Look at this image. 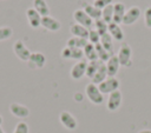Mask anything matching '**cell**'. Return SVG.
I'll return each mask as SVG.
<instances>
[{"label": "cell", "instance_id": "6da1fadb", "mask_svg": "<svg viewBox=\"0 0 151 133\" xmlns=\"http://www.w3.org/2000/svg\"><path fill=\"white\" fill-rule=\"evenodd\" d=\"M117 58L119 60L120 66L130 67L132 65V48L129 44L123 42L119 47V51L117 53Z\"/></svg>", "mask_w": 151, "mask_h": 133}, {"label": "cell", "instance_id": "4dcf8cb0", "mask_svg": "<svg viewBox=\"0 0 151 133\" xmlns=\"http://www.w3.org/2000/svg\"><path fill=\"white\" fill-rule=\"evenodd\" d=\"M84 56V51L80 48H71V59L74 60H81Z\"/></svg>", "mask_w": 151, "mask_h": 133}, {"label": "cell", "instance_id": "d590c367", "mask_svg": "<svg viewBox=\"0 0 151 133\" xmlns=\"http://www.w3.org/2000/svg\"><path fill=\"white\" fill-rule=\"evenodd\" d=\"M138 133H151V129H140Z\"/></svg>", "mask_w": 151, "mask_h": 133}, {"label": "cell", "instance_id": "5bb4252c", "mask_svg": "<svg viewBox=\"0 0 151 133\" xmlns=\"http://www.w3.org/2000/svg\"><path fill=\"white\" fill-rule=\"evenodd\" d=\"M126 7L123 2H116L113 4V20L112 22L114 24H123V18L125 15Z\"/></svg>", "mask_w": 151, "mask_h": 133}, {"label": "cell", "instance_id": "2e32d148", "mask_svg": "<svg viewBox=\"0 0 151 133\" xmlns=\"http://www.w3.org/2000/svg\"><path fill=\"white\" fill-rule=\"evenodd\" d=\"M107 32L110 33V35L112 36V39H114L116 41H123L124 38H125L124 32H123V29L120 28V26L118 24L110 22L107 25Z\"/></svg>", "mask_w": 151, "mask_h": 133}, {"label": "cell", "instance_id": "7402d4cb", "mask_svg": "<svg viewBox=\"0 0 151 133\" xmlns=\"http://www.w3.org/2000/svg\"><path fill=\"white\" fill-rule=\"evenodd\" d=\"M109 53L113 54V39L112 36L110 35V33H105L100 36V42H99Z\"/></svg>", "mask_w": 151, "mask_h": 133}, {"label": "cell", "instance_id": "74e56055", "mask_svg": "<svg viewBox=\"0 0 151 133\" xmlns=\"http://www.w3.org/2000/svg\"><path fill=\"white\" fill-rule=\"evenodd\" d=\"M1 124H2V117L0 115V126H1Z\"/></svg>", "mask_w": 151, "mask_h": 133}, {"label": "cell", "instance_id": "ffe728a7", "mask_svg": "<svg viewBox=\"0 0 151 133\" xmlns=\"http://www.w3.org/2000/svg\"><path fill=\"white\" fill-rule=\"evenodd\" d=\"M33 8H34L41 16H47V15H50V7H48L46 0H33Z\"/></svg>", "mask_w": 151, "mask_h": 133}, {"label": "cell", "instance_id": "83f0119b", "mask_svg": "<svg viewBox=\"0 0 151 133\" xmlns=\"http://www.w3.org/2000/svg\"><path fill=\"white\" fill-rule=\"evenodd\" d=\"M100 34L96 31V29H88V36H87V41L90 44H93V45H97L100 42Z\"/></svg>", "mask_w": 151, "mask_h": 133}, {"label": "cell", "instance_id": "3957f363", "mask_svg": "<svg viewBox=\"0 0 151 133\" xmlns=\"http://www.w3.org/2000/svg\"><path fill=\"white\" fill-rule=\"evenodd\" d=\"M98 88L103 94H110L119 88V80L116 77H107L98 85Z\"/></svg>", "mask_w": 151, "mask_h": 133}, {"label": "cell", "instance_id": "1f68e13d", "mask_svg": "<svg viewBox=\"0 0 151 133\" xmlns=\"http://www.w3.org/2000/svg\"><path fill=\"white\" fill-rule=\"evenodd\" d=\"M144 21H145V26L147 28H151V7H147L144 11Z\"/></svg>", "mask_w": 151, "mask_h": 133}, {"label": "cell", "instance_id": "5b68a950", "mask_svg": "<svg viewBox=\"0 0 151 133\" xmlns=\"http://www.w3.org/2000/svg\"><path fill=\"white\" fill-rule=\"evenodd\" d=\"M122 101H123V94H122V92L119 89H117V91H114V92L109 94L106 107H107V109L110 112H114L120 107Z\"/></svg>", "mask_w": 151, "mask_h": 133}, {"label": "cell", "instance_id": "ac0fdd59", "mask_svg": "<svg viewBox=\"0 0 151 133\" xmlns=\"http://www.w3.org/2000/svg\"><path fill=\"white\" fill-rule=\"evenodd\" d=\"M70 32H71L72 36H76V38L87 39V36H88V28H86L79 24H72L70 27Z\"/></svg>", "mask_w": 151, "mask_h": 133}, {"label": "cell", "instance_id": "836d02e7", "mask_svg": "<svg viewBox=\"0 0 151 133\" xmlns=\"http://www.w3.org/2000/svg\"><path fill=\"white\" fill-rule=\"evenodd\" d=\"M61 56L64 59H71V48L67 47V46H65L63 48V51H61Z\"/></svg>", "mask_w": 151, "mask_h": 133}, {"label": "cell", "instance_id": "52a82bcc", "mask_svg": "<svg viewBox=\"0 0 151 133\" xmlns=\"http://www.w3.org/2000/svg\"><path fill=\"white\" fill-rule=\"evenodd\" d=\"M73 19L77 21V24L91 29L92 25H93V20L85 13V11L83 8H78L73 12Z\"/></svg>", "mask_w": 151, "mask_h": 133}, {"label": "cell", "instance_id": "8fae6325", "mask_svg": "<svg viewBox=\"0 0 151 133\" xmlns=\"http://www.w3.org/2000/svg\"><path fill=\"white\" fill-rule=\"evenodd\" d=\"M9 112L17 117V118H20V119H25L29 115V109L27 106L25 105H21L19 102H12L9 105Z\"/></svg>", "mask_w": 151, "mask_h": 133}, {"label": "cell", "instance_id": "ba28073f", "mask_svg": "<svg viewBox=\"0 0 151 133\" xmlns=\"http://www.w3.org/2000/svg\"><path fill=\"white\" fill-rule=\"evenodd\" d=\"M140 14H142V12H140L139 7H137V6L130 7L125 12V15L123 18V24L124 25H132V24H134L139 19Z\"/></svg>", "mask_w": 151, "mask_h": 133}, {"label": "cell", "instance_id": "44dd1931", "mask_svg": "<svg viewBox=\"0 0 151 133\" xmlns=\"http://www.w3.org/2000/svg\"><path fill=\"white\" fill-rule=\"evenodd\" d=\"M88 44L87 39H83V38H76V36H72L67 40L66 42V46L70 47V48H80V49H84V47Z\"/></svg>", "mask_w": 151, "mask_h": 133}, {"label": "cell", "instance_id": "7c38bea8", "mask_svg": "<svg viewBox=\"0 0 151 133\" xmlns=\"http://www.w3.org/2000/svg\"><path fill=\"white\" fill-rule=\"evenodd\" d=\"M41 26L47 29V31H51V32H57L60 29L61 27V24L59 20H57L55 18L51 16V15H47V16H42L41 18Z\"/></svg>", "mask_w": 151, "mask_h": 133}, {"label": "cell", "instance_id": "f546056e", "mask_svg": "<svg viewBox=\"0 0 151 133\" xmlns=\"http://www.w3.org/2000/svg\"><path fill=\"white\" fill-rule=\"evenodd\" d=\"M28 132H29V127L25 121H19L13 131V133H28Z\"/></svg>", "mask_w": 151, "mask_h": 133}, {"label": "cell", "instance_id": "9a60e30c", "mask_svg": "<svg viewBox=\"0 0 151 133\" xmlns=\"http://www.w3.org/2000/svg\"><path fill=\"white\" fill-rule=\"evenodd\" d=\"M105 66H106V71H107V77H114L118 73V69L120 66L117 55H114V54L111 55L110 59L106 61Z\"/></svg>", "mask_w": 151, "mask_h": 133}, {"label": "cell", "instance_id": "484cf974", "mask_svg": "<svg viewBox=\"0 0 151 133\" xmlns=\"http://www.w3.org/2000/svg\"><path fill=\"white\" fill-rule=\"evenodd\" d=\"M96 46V51H97V55H98V59L100 60V61H103V62H106L109 59H110V56L111 55H113V54H111V53H109L100 44H97V45H94Z\"/></svg>", "mask_w": 151, "mask_h": 133}, {"label": "cell", "instance_id": "f1b7e54d", "mask_svg": "<svg viewBox=\"0 0 151 133\" xmlns=\"http://www.w3.org/2000/svg\"><path fill=\"white\" fill-rule=\"evenodd\" d=\"M13 34V29L9 26H1L0 27V41L7 40L12 36Z\"/></svg>", "mask_w": 151, "mask_h": 133}, {"label": "cell", "instance_id": "8d00e7d4", "mask_svg": "<svg viewBox=\"0 0 151 133\" xmlns=\"http://www.w3.org/2000/svg\"><path fill=\"white\" fill-rule=\"evenodd\" d=\"M0 133H6V132H5V131L1 128V126H0Z\"/></svg>", "mask_w": 151, "mask_h": 133}, {"label": "cell", "instance_id": "4fadbf2b", "mask_svg": "<svg viewBox=\"0 0 151 133\" xmlns=\"http://www.w3.org/2000/svg\"><path fill=\"white\" fill-rule=\"evenodd\" d=\"M26 16H27V20H28V24L32 28H38L41 26V15L33 8H27L26 9Z\"/></svg>", "mask_w": 151, "mask_h": 133}, {"label": "cell", "instance_id": "30bf717a", "mask_svg": "<svg viewBox=\"0 0 151 133\" xmlns=\"http://www.w3.org/2000/svg\"><path fill=\"white\" fill-rule=\"evenodd\" d=\"M28 66L31 68H42L46 64V56L40 53V52H34V53H31V56L27 61Z\"/></svg>", "mask_w": 151, "mask_h": 133}, {"label": "cell", "instance_id": "e575fe53", "mask_svg": "<svg viewBox=\"0 0 151 133\" xmlns=\"http://www.w3.org/2000/svg\"><path fill=\"white\" fill-rule=\"evenodd\" d=\"M81 97H83V95H81L80 93H76V94H74V100H78V101H81V99H83Z\"/></svg>", "mask_w": 151, "mask_h": 133}, {"label": "cell", "instance_id": "e0dca14e", "mask_svg": "<svg viewBox=\"0 0 151 133\" xmlns=\"http://www.w3.org/2000/svg\"><path fill=\"white\" fill-rule=\"evenodd\" d=\"M83 9L85 11V13H86L93 21L101 19V9L98 8V7H96L94 5H91V4L85 2V4L83 5Z\"/></svg>", "mask_w": 151, "mask_h": 133}, {"label": "cell", "instance_id": "d4e9b609", "mask_svg": "<svg viewBox=\"0 0 151 133\" xmlns=\"http://www.w3.org/2000/svg\"><path fill=\"white\" fill-rule=\"evenodd\" d=\"M101 20L106 24L112 22V20H113V4L106 6L101 9Z\"/></svg>", "mask_w": 151, "mask_h": 133}, {"label": "cell", "instance_id": "9c48e42d", "mask_svg": "<svg viewBox=\"0 0 151 133\" xmlns=\"http://www.w3.org/2000/svg\"><path fill=\"white\" fill-rule=\"evenodd\" d=\"M86 66H87V62L85 60H80V61L76 62L72 66L71 72H70L71 78L74 80H80L86 73Z\"/></svg>", "mask_w": 151, "mask_h": 133}, {"label": "cell", "instance_id": "7a4b0ae2", "mask_svg": "<svg viewBox=\"0 0 151 133\" xmlns=\"http://www.w3.org/2000/svg\"><path fill=\"white\" fill-rule=\"evenodd\" d=\"M85 94L87 97V99L94 104V105H100L104 101V94L99 91L98 85H94L92 82L87 84L85 87Z\"/></svg>", "mask_w": 151, "mask_h": 133}, {"label": "cell", "instance_id": "8992f818", "mask_svg": "<svg viewBox=\"0 0 151 133\" xmlns=\"http://www.w3.org/2000/svg\"><path fill=\"white\" fill-rule=\"evenodd\" d=\"M13 52L14 54L21 60V61H28L31 56V51L26 47V45L21 40H17L13 45Z\"/></svg>", "mask_w": 151, "mask_h": 133}, {"label": "cell", "instance_id": "d6a6232c", "mask_svg": "<svg viewBox=\"0 0 151 133\" xmlns=\"http://www.w3.org/2000/svg\"><path fill=\"white\" fill-rule=\"evenodd\" d=\"M111 4H113V0H94V4H93V5H94L96 7L103 9L104 7H106V6L111 5Z\"/></svg>", "mask_w": 151, "mask_h": 133}, {"label": "cell", "instance_id": "cb8c5ba5", "mask_svg": "<svg viewBox=\"0 0 151 133\" xmlns=\"http://www.w3.org/2000/svg\"><path fill=\"white\" fill-rule=\"evenodd\" d=\"M84 55L86 56L87 60L90 61H93V60H99L98 59V55H97V51H96V46L93 44H87L85 47H84Z\"/></svg>", "mask_w": 151, "mask_h": 133}, {"label": "cell", "instance_id": "603a6c76", "mask_svg": "<svg viewBox=\"0 0 151 133\" xmlns=\"http://www.w3.org/2000/svg\"><path fill=\"white\" fill-rule=\"evenodd\" d=\"M101 64H103V61H100V60L88 61V62H87V66H86V73H85V75H86L87 78L92 79V78H93V75L96 74L97 69L99 68V66H100Z\"/></svg>", "mask_w": 151, "mask_h": 133}, {"label": "cell", "instance_id": "277c9868", "mask_svg": "<svg viewBox=\"0 0 151 133\" xmlns=\"http://www.w3.org/2000/svg\"><path fill=\"white\" fill-rule=\"evenodd\" d=\"M59 121L60 124L68 131H74L78 127V121L77 119L72 115V113H70L68 111H63L59 114Z\"/></svg>", "mask_w": 151, "mask_h": 133}, {"label": "cell", "instance_id": "4316f807", "mask_svg": "<svg viewBox=\"0 0 151 133\" xmlns=\"http://www.w3.org/2000/svg\"><path fill=\"white\" fill-rule=\"evenodd\" d=\"M93 24H94V29H96L100 35H103V34L107 33V25H109V24L104 22L101 19L96 20Z\"/></svg>", "mask_w": 151, "mask_h": 133}, {"label": "cell", "instance_id": "d6986e66", "mask_svg": "<svg viewBox=\"0 0 151 133\" xmlns=\"http://www.w3.org/2000/svg\"><path fill=\"white\" fill-rule=\"evenodd\" d=\"M106 78H107V71H106L105 62H103V64L99 66V68L97 69V72H96V74L93 75V78L91 79V80H92L91 82L94 84V85H99V84L103 82Z\"/></svg>", "mask_w": 151, "mask_h": 133}]
</instances>
